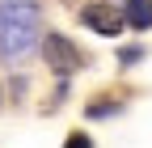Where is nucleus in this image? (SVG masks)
I'll return each mask as SVG.
<instances>
[{
	"label": "nucleus",
	"instance_id": "3",
	"mask_svg": "<svg viewBox=\"0 0 152 148\" xmlns=\"http://www.w3.org/2000/svg\"><path fill=\"white\" fill-rule=\"evenodd\" d=\"M80 21L93 30V34H102V38H114V34H123V13L106 4V0H93V4L80 9Z\"/></svg>",
	"mask_w": 152,
	"mask_h": 148
},
{
	"label": "nucleus",
	"instance_id": "1",
	"mask_svg": "<svg viewBox=\"0 0 152 148\" xmlns=\"http://www.w3.org/2000/svg\"><path fill=\"white\" fill-rule=\"evenodd\" d=\"M34 34H38L34 0H0V51L21 59L34 47Z\"/></svg>",
	"mask_w": 152,
	"mask_h": 148
},
{
	"label": "nucleus",
	"instance_id": "5",
	"mask_svg": "<svg viewBox=\"0 0 152 148\" xmlns=\"http://www.w3.org/2000/svg\"><path fill=\"white\" fill-rule=\"evenodd\" d=\"M110 110H118V102H114V106H110V97H97V102H93V106H89V114H93V119H106V114H110Z\"/></svg>",
	"mask_w": 152,
	"mask_h": 148
},
{
	"label": "nucleus",
	"instance_id": "6",
	"mask_svg": "<svg viewBox=\"0 0 152 148\" xmlns=\"http://www.w3.org/2000/svg\"><path fill=\"white\" fill-rule=\"evenodd\" d=\"M64 148H93V140L76 131V136H68V140H64Z\"/></svg>",
	"mask_w": 152,
	"mask_h": 148
},
{
	"label": "nucleus",
	"instance_id": "2",
	"mask_svg": "<svg viewBox=\"0 0 152 148\" xmlns=\"http://www.w3.org/2000/svg\"><path fill=\"white\" fill-rule=\"evenodd\" d=\"M42 55H47V68H51V72H59V76H72V72H80V68H85L80 47H76L68 34H55V30L42 34Z\"/></svg>",
	"mask_w": 152,
	"mask_h": 148
},
{
	"label": "nucleus",
	"instance_id": "7",
	"mask_svg": "<svg viewBox=\"0 0 152 148\" xmlns=\"http://www.w3.org/2000/svg\"><path fill=\"white\" fill-rule=\"evenodd\" d=\"M0 102H4V93H0Z\"/></svg>",
	"mask_w": 152,
	"mask_h": 148
},
{
	"label": "nucleus",
	"instance_id": "4",
	"mask_svg": "<svg viewBox=\"0 0 152 148\" xmlns=\"http://www.w3.org/2000/svg\"><path fill=\"white\" fill-rule=\"evenodd\" d=\"M123 26H135V30H152V4H148V0H127Z\"/></svg>",
	"mask_w": 152,
	"mask_h": 148
}]
</instances>
